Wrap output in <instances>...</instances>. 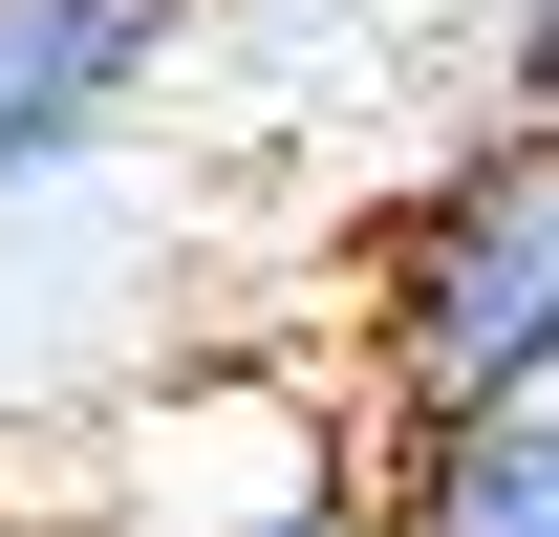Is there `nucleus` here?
Here are the masks:
<instances>
[{
    "label": "nucleus",
    "instance_id": "obj_1",
    "mask_svg": "<svg viewBox=\"0 0 559 537\" xmlns=\"http://www.w3.org/2000/svg\"><path fill=\"white\" fill-rule=\"evenodd\" d=\"M345 366H366V452L409 430H495L559 408V151L452 130L345 259Z\"/></svg>",
    "mask_w": 559,
    "mask_h": 537
},
{
    "label": "nucleus",
    "instance_id": "obj_2",
    "mask_svg": "<svg viewBox=\"0 0 559 537\" xmlns=\"http://www.w3.org/2000/svg\"><path fill=\"white\" fill-rule=\"evenodd\" d=\"M108 516L86 537H301L323 494H366L345 473V408L301 387V366H173V387L108 408Z\"/></svg>",
    "mask_w": 559,
    "mask_h": 537
},
{
    "label": "nucleus",
    "instance_id": "obj_4",
    "mask_svg": "<svg viewBox=\"0 0 559 537\" xmlns=\"http://www.w3.org/2000/svg\"><path fill=\"white\" fill-rule=\"evenodd\" d=\"M388 473V516L409 537H559V408H495V430H409Z\"/></svg>",
    "mask_w": 559,
    "mask_h": 537
},
{
    "label": "nucleus",
    "instance_id": "obj_5",
    "mask_svg": "<svg viewBox=\"0 0 559 537\" xmlns=\"http://www.w3.org/2000/svg\"><path fill=\"white\" fill-rule=\"evenodd\" d=\"M474 86H495L474 108L495 151H559V0H474Z\"/></svg>",
    "mask_w": 559,
    "mask_h": 537
},
{
    "label": "nucleus",
    "instance_id": "obj_3",
    "mask_svg": "<svg viewBox=\"0 0 559 537\" xmlns=\"http://www.w3.org/2000/svg\"><path fill=\"white\" fill-rule=\"evenodd\" d=\"M194 44V0H0V194H44L130 130Z\"/></svg>",
    "mask_w": 559,
    "mask_h": 537
}]
</instances>
